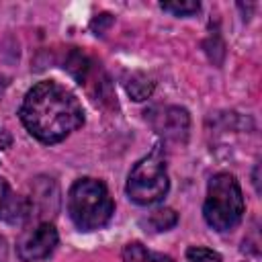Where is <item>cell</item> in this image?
Listing matches in <instances>:
<instances>
[{
  "label": "cell",
  "mask_w": 262,
  "mask_h": 262,
  "mask_svg": "<svg viewBox=\"0 0 262 262\" xmlns=\"http://www.w3.org/2000/svg\"><path fill=\"white\" fill-rule=\"evenodd\" d=\"M18 117L25 129L41 143H59L84 125L80 100L53 80H43L25 94Z\"/></svg>",
  "instance_id": "obj_1"
},
{
  "label": "cell",
  "mask_w": 262,
  "mask_h": 262,
  "mask_svg": "<svg viewBox=\"0 0 262 262\" xmlns=\"http://www.w3.org/2000/svg\"><path fill=\"white\" fill-rule=\"evenodd\" d=\"M115 205L108 188L96 178H80L68 192V215L82 231L104 227L113 217Z\"/></svg>",
  "instance_id": "obj_2"
},
{
  "label": "cell",
  "mask_w": 262,
  "mask_h": 262,
  "mask_svg": "<svg viewBox=\"0 0 262 262\" xmlns=\"http://www.w3.org/2000/svg\"><path fill=\"white\" fill-rule=\"evenodd\" d=\"M244 194L242 186L229 172L211 176L207 184V196L203 205V217L215 231H231L244 217Z\"/></svg>",
  "instance_id": "obj_3"
},
{
  "label": "cell",
  "mask_w": 262,
  "mask_h": 262,
  "mask_svg": "<svg viewBox=\"0 0 262 262\" xmlns=\"http://www.w3.org/2000/svg\"><path fill=\"white\" fill-rule=\"evenodd\" d=\"M170 180L166 172L164 145L158 143L147 156H143L127 176V194L137 205H154L168 192Z\"/></svg>",
  "instance_id": "obj_4"
},
{
  "label": "cell",
  "mask_w": 262,
  "mask_h": 262,
  "mask_svg": "<svg viewBox=\"0 0 262 262\" xmlns=\"http://www.w3.org/2000/svg\"><path fill=\"white\" fill-rule=\"evenodd\" d=\"M57 239V229L51 223L41 221L35 227L23 231V235L16 242V254L23 262L43 260L55 250Z\"/></svg>",
  "instance_id": "obj_5"
},
{
  "label": "cell",
  "mask_w": 262,
  "mask_h": 262,
  "mask_svg": "<svg viewBox=\"0 0 262 262\" xmlns=\"http://www.w3.org/2000/svg\"><path fill=\"white\" fill-rule=\"evenodd\" d=\"M154 129L170 143H184L190 131V117L186 108L180 106H164L151 113Z\"/></svg>",
  "instance_id": "obj_6"
},
{
  "label": "cell",
  "mask_w": 262,
  "mask_h": 262,
  "mask_svg": "<svg viewBox=\"0 0 262 262\" xmlns=\"http://www.w3.org/2000/svg\"><path fill=\"white\" fill-rule=\"evenodd\" d=\"M31 217L29 199L16 194L6 178L0 176V221H6L10 225L23 223Z\"/></svg>",
  "instance_id": "obj_7"
},
{
  "label": "cell",
  "mask_w": 262,
  "mask_h": 262,
  "mask_svg": "<svg viewBox=\"0 0 262 262\" xmlns=\"http://www.w3.org/2000/svg\"><path fill=\"white\" fill-rule=\"evenodd\" d=\"M125 90H127V94L133 100L141 102V100H145V98L151 96V92H154V80L149 76L141 74V72H131L125 78Z\"/></svg>",
  "instance_id": "obj_8"
},
{
  "label": "cell",
  "mask_w": 262,
  "mask_h": 262,
  "mask_svg": "<svg viewBox=\"0 0 262 262\" xmlns=\"http://www.w3.org/2000/svg\"><path fill=\"white\" fill-rule=\"evenodd\" d=\"M123 262H172V258L160 252H151L139 242H131L123 250Z\"/></svg>",
  "instance_id": "obj_9"
},
{
  "label": "cell",
  "mask_w": 262,
  "mask_h": 262,
  "mask_svg": "<svg viewBox=\"0 0 262 262\" xmlns=\"http://www.w3.org/2000/svg\"><path fill=\"white\" fill-rule=\"evenodd\" d=\"M66 70H68L80 84H84V82L88 80V74H90V70H92V63H90V59H88L84 53L72 51L70 57H68V61H66Z\"/></svg>",
  "instance_id": "obj_10"
},
{
  "label": "cell",
  "mask_w": 262,
  "mask_h": 262,
  "mask_svg": "<svg viewBox=\"0 0 262 262\" xmlns=\"http://www.w3.org/2000/svg\"><path fill=\"white\" fill-rule=\"evenodd\" d=\"M145 223L151 231H168L178 223V215L172 209L164 207V209H156L154 213H149Z\"/></svg>",
  "instance_id": "obj_11"
},
{
  "label": "cell",
  "mask_w": 262,
  "mask_h": 262,
  "mask_svg": "<svg viewBox=\"0 0 262 262\" xmlns=\"http://www.w3.org/2000/svg\"><path fill=\"white\" fill-rule=\"evenodd\" d=\"M160 8L174 14V16H192L201 10V4L194 0H182V2L176 0V2H162Z\"/></svg>",
  "instance_id": "obj_12"
},
{
  "label": "cell",
  "mask_w": 262,
  "mask_h": 262,
  "mask_svg": "<svg viewBox=\"0 0 262 262\" xmlns=\"http://www.w3.org/2000/svg\"><path fill=\"white\" fill-rule=\"evenodd\" d=\"M186 260L188 262H223L219 252L205 246H190L186 250Z\"/></svg>",
  "instance_id": "obj_13"
},
{
  "label": "cell",
  "mask_w": 262,
  "mask_h": 262,
  "mask_svg": "<svg viewBox=\"0 0 262 262\" xmlns=\"http://www.w3.org/2000/svg\"><path fill=\"white\" fill-rule=\"evenodd\" d=\"M10 143H12V137H10V133H8V131H4V129L0 127V149H6V147H10Z\"/></svg>",
  "instance_id": "obj_14"
},
{
  "label": "cell",
  "mask_w": 262,
  "mask_h": 262,
  "mask_svg": "<svg viewBox=\"0 0 262 262\" xmlns=\"http://www.w3.org/2000/svg\"><path fill=\"white\" fill-rule=\"evenodd\" d=\"M0 262H8V248L4 237H0Z\"/></svg>",
  "instance_id": "obj_15"
},
{
  "label": "cell",
  "mask_w": 262,
  "mask_h": 262,
  "mask_svg": "<svg viewBox=\"0 0 262 262\" xmlns=\"http://www.w3.org/2000/svg\"><path fill=\"white\" fill-rule=\"evenodd\" d=\"M2 90H4V84H2V82H0V94H2Z\"/></svg>",
  "instance_id": "obj_16"
}]
</instances>
